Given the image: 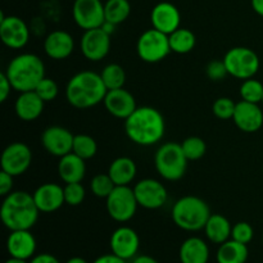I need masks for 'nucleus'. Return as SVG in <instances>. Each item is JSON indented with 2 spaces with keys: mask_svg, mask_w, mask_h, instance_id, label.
<instances>
[{
  "mask_svg": "<svg viewBox=\"0 0 263 263\" xmlns=\"http://www.w3.org/2000/svg\"><path fill=\"white\" fill-rule=\"evenodd\" d=\"M125 133L134 144L152 146L159 143L166 133L163 115L153 107H138L125 120Z\"/></svg>",
  "mask_w": 263,
  "mask_h": 263,
  "instance_id": "1",
  "label": "nucleus"
},
{
  "mask_svg": "<svg viewBox=\"0 0 263 263\" xmlns=\"http://www.w3.org/2000/svg\"><path fill=\"white\" fill-rule=\"evenodd\" d=\"M37 205L33 195L23 190H15L4 197L0 207V218L9 231L31 230L37 222Z\"/></svg>",
  "mask_w": 263,
  "mask_h": 263,
  "instance_id": "2",
  "label": "nucleus"
},
{
  "mask_svg": "<svg viewBox=\"0 0 263 263\" xmlns=\"http://www.w3.org/2000/svg\"><path fill=\"white\" fill-rule=\"evenodd\" d=\"M107 91L100 73L81 71L73 74L67 82L66 99L73 108L89 109L103 103Z\"/></svg>",
  "mask_w": 263,
  "mask_h": 263,
  "instance_id": "3",
  "label": "nucleus"
},
{
  "mask_svg": "<svg viewBox=\"0 0 263 263\" xmlns=\"http://www.w3.org/2000/svg\"><path fill=\"white\" fill-rule=\"evenodd\" d=\"M13 90L25 92L35 90L45 76V64L43 59L32 53H22L14 57L5 69Z\"/></svg>",
  "mask_w": 263,
  "mask_h": 263,
  "instance_id": "4",
  "label": "nucleus"
},
{
  "mask_svg": "<svg viewBox=\"0 0 263 263\" xmlns=\"http://www.w3.org/2000/svg\"><path fill=\"white\" fill-rule=\"evenodd\" d=\"M210 205L202 198L186 195L176 200L172 207V221L181 230L194 231L204 230L208 218L211 217Z\"/></svg>",
  "mask_w": 263,
  "mask_h": 263,
  "instance_id": "5",
  "label": "nucleus"
},
{
  "mask_svg": "<svg viewBox=\"0 0 263 263\" xmlns=\"http://www.w3.org/2000/svg\"><path fill=\"white\" fill-rule=\"evenodd\" d=\"M187 159L181 145L176 143H164L154 154V166L162 179L177 181L182 179L187 168Z\"/></svg>",
  "mask_w": 263,
  "mask_h": 263,
  "instance_id": "6",
  "label": "nucleus"
},
{
  "mask_svg": "<svg viewBox=\"0 0 263 263\" xmlns=\"http://www.w3.org/2000/svg\"><path fill=\"white\" fill-rule=\"evenodd\" d=\"M223 62L230 76L239 80L252 79L259 71L261 61L253 49L246 46H235L226 51Z\"/></svg>",
  "mask_w": 263,
  "mask_h": 263,
  "instance_id": "7",
  "label": "nucleus"
},
{
  "mask_svg": "<svg viewBox=\"0 0 263 263\" xmlns=\"http://www.w3.org/2000/svg\"><path fill=\"white\" fill-rule=\"evenodd\" d=\"M136 51H138L139 58L145 63L153 64L162 62L171 53L168 35L156 28H149L144 31L138 39Z\"/></svg>",
  "mask_w": 263,
  "mask_h": 263,
  "instance_id": "8",
  "label": "nucleus"
},
{
  "mask_svg": "<svg viewBox=\"0 0 263 263\" xmlns=\"http://www.w3.org/2000/svg\"><path fill=\"white\" fill-rule=\"evenodd\" d=\"M138 207L135 193L130 186H116L105 199V208L109 217L121 223L130 221L135 216Z\"/></svg>",
  "mask_w": 263,
  "mask_h": 263,
  "instance_id": "9",
  "label": "nucleus"
},
{
  "mask_svg": "<svg viewBox=\"0 0 263 263\" xmlns=\"http://www.w3.org/2000/svg\"><path fill=\"white\" fill-rule=\"evenodd\" d=\"M32 163V152L30 146L21 141L10 143L3 151L0 158V166L3 171L17 177L27 172Z\"/></svg>",
  "mask_w": 263,
  "mask_h": 263,
  "instance_id": "10",
  "label": "nucleus"
},
{
  "mask_svg": "<svg viewBox=\"0 0 263 263\" xmlns=\"http://www.w3.org/2000/svg\"><path fill=\"white\" fill-rule=\"evenodd\" d=\"M72 17L74 23L84 31L99 28L105 22L104 4L102 0H74Z\"/></svg>",
  "mask_w": 263,
  "mask_h": 263,
  "instance_id": "11",
  "label": "nucleus"
},
{
  "mask_svg": "<svg viewBox=\"0 0 263 263\" xmlns=\"http://www.w3.org/2000/svg\"><path fill=\"white\" fill-rule=\"evenodd\" d=\"M0 39L7 48L22 49L30 40V28L27 23L17 15H7L0 12Z\"/></svg>",
  "mask_w": 263,
  "mask_h": 263,
  "instance_id": "12",
  "label": "nucleus"
},
{
  "mask_svg": "<svg viewBox=\"0 0 263 263\" xmlns=\"http://www.w3.org/2000/svg\"><path fill=\"white\" fill-rule=\"evenodd\" d=\"M139 207L145 210H159L166 204L168 193L161 181L154 179H143L134 186Z\"/></svg>",
  "mask_w": 263,
  "mask_h": 263,
  "instance_id": "13",
  "label": "nucleus"
},
{
  "mask_svg": "<svg viewBox=\"0 0 263 263\" xmlns=\"http://www.w3.org/2000/svg\"><path fill=\"white\" fill-rule=\"evenodd\" d=\"M80 49L87 61L100 62L110 50V35L102 27L84 31L80 41Z\"/></svg>",
  "mask_w": 263,
  "mask_h": 263,
  "instance_id": "14",
  "label": "nucleus"
},
{
  "mask_svg": "<svg viewBox=\"0 0 263 263\" xmlns=\"http://www.w3.org/2000/svg\"><path fill=\"white\" fill-rule=\"evenodd\" d=\"M74 135L62 126H49L41 134V145L50 156L61 157L71 153L73 148Z\"/></svg>",
  "mask_w": 263,
  "mask_h": 263,
  "instance_id": "15",
  "label": "nucleus"
},
{
  "mask_svg": "<svg viewBox=\"0 0 263 263\" xmlns=\"http://www.w3.org/2000/svg\"><path fill=\"white\" fill-rule=\"evenodd\" d=\"M109 247L113 254L128 261L138 256L139 248H140V238L134 229L128 226H121L116 229L110 235Z\"/></svg>",
  "mask_w": 263,
  "mask_h": 263,
  "instance_id": "16",
  "label": "nucleus"
},
{
  "mask_svg": "<svg viewBox=\"0 0 263 263\" xmlns=\"http://www.w3.org/2000/svg\"><path fill=\"white\" fill-rule=\"evenodd\" d=\"M233 121L243 133H257L263 126V110L259 104L240 100L236 103Z\"/></svg>",
  "mask_w": 263,
  "mask_h": 263,
  "instance_id": "17",
  "label": "nucleus"
},
{
  "mask_svg": "<svg viewBox=\"0 0 263 263\" xmlns=\"http://www.w3.org/2000/svg\"><path fill=\"white\" fill-rule=\"evenodd\" d=\"M103 103H104L105 109L108 110L110 116L123 121L127 120L138 108L135 97L123 87L116 90H108Z\"/></svg>",
  "mask_w": 263,
  "mask_h": 263,
  "instance_id": "18",
  "label": "nucleus"
},
{
  "mask_svg": "<svg viewBox=\"0 0 263 263\" xmlns=\"http://www.w3.org/2000/svg\"><path fill=\"white\" fill-rule=\"evenodd\" d=\"M151 22L153 28L166 35H171L177 28H180L181 14L175 4L170 2H161L152 9Z\"/></svg>",
  "mask_w": 263,
  "mask_h": 263,
  "instance_id": "19",
  "label": "nucleus"
},
{
  "mask_svg": "<svg viewBox=\"0 0 263 263\" xmlns=\"http://www.w3.org/2000/svg\"><path fill=\"white\" fill-rule=\"evenodd\" d=\"M32 195L39 211L43 213H53L66 204L64 187L55 182H45L40 185Z\"/></svg>",
  "mask_w": 263,
  "mask_h": 263,
  "instance_id": "20",
  "label": "nucleus"
},
{
  "mask_svg": "<svg viewBox=\"0 0 263 263\" xmlns=\"http://www.w3.org/2000/svg\"><path fill=\"white\" fill-rule=\"evenodd\" d=\"M74 50V40L67 31H51L44 40V51L54 61L67 59Z\"/></svg>",
  "mask_w": 263,
  "mask_h": 263,
  "instance_id": "21",
  "label": "nucleus"
},
{
  "mask_svg": "<svg viewBox=\"0 0 263 263\" xmlns=\"http://www.w3.org/2000/svg\"><path fill=\"white\" fill-rule=\"evenodd\" d=\"M36 247V239L30 230L10 231L7 239V251L14 258L28 261L35 256Z\"/></svg>",
  "mask_w": 263,
  "mask_h": 263,
  "instance_id": "22",
  "label": "nucleus"
},
{
  "mask_svg": "<svg viewBox=\"0 0 263 263\" xmlns=\"http://www.w3.org/2000/svg\"><path fill=\"white\" fill-rule=\"evenodd\" d=\"M45 102L36 94L35 90L20 92L14 102V112L20 120L32 122L37 120L44 112Z\"/></svg>",
  "mask_w": 263,
  "mask_h": 263,
  "instance_id": "23",
  "label": "nucleus"
},
{
  "mask_svg": "<svg viewBox=\"0 0 263 263\" xmlns=\"http://www.w3.org/2000/svg\"><path fill=\"white\" fill-rule=\"evenodd\" d=\"M57 170H58L59 179L64 184L82 182L86 175V163H85V159L71 152L59 158Z\"/></svg>",
  "mask_w": 263,
  "mask_h": 263,
  "instance_id": "24",
  "label": "nucleus"
},
{
  "mask_svg": "<svg viewBox=\"0 0 263 263\" xmlns=\"http://www.w3.org/2000/svg\"><path fill=\"white\" fill-rule=\"evenodd\" d=\"M179 258L181 263H208L210 247L198 236L187 238L180 247Z\"/></svg>",
  "mask_w": 263,
  "mask_h": 263,
  "instance_id": "25",
  "label": "nucleus"
},
{
  "mask_svg": "<svg viewBox=\"0 0 263 263\" xmlns=\"http://www.w3.org/2000/svg\"><path fill=\"white\" fill-rule=\"evenodd\" d=\"M136 174H138V167L130 157H118L109 164L108 168V175L113 180L116 186H130L136 177Z\"/></svg>",
  "mask_w": 263,
  "mask_h": 263,
  "instance_id": "26",
  "label": "nucleus"
},
{
  "mask_svg": "<svg viewBox=\"0 0 263 263\" xmlns=\"http://www.w3.org/2000/svg\"><path fill=\"white\" fill-rule=\"evenodd\" d=\"M231 230L233 226L230 221L220 213H212L204 226V233L208 240L218 246L231 239Z\"/></svg>",
  "mask_w": 263,
  "mask_h": 263,
  "instance_id": "27",
  "label": "nucleus"
},
{
  "mask_svg": "<svg viewBox=\"0 0 263 263\" xmlns=\"http://www.w3.org/2000/svg\"><path fill=\"white\" fill-rule=\"evenodd\" d=\"M248 257V246L233 239L221 244L216 254L217 263H246Z\"/></svg>",
  "mask_w": 263,
  "mask_h": 263,
  "instance_id": "28",
  "label": "nucleus"
},
{
  "mask_svg": "<svg viewBox=\"0 0 263 263\" xmlns=\"http://www.w3.org/2000/svg\"><path fill=\"white\" fill-rule=\"evenodd\" d=\"M170 46L172 53L187 54L197 45V36L189 28L180 27L175 32L168 35Z\"/></svg>",
  "mask_w": 263,
  "mask_h": 263,
  "instance_id": "29",
  "label": "nucleus"
},
{
  "mask_svg": "<svg viewBox=\"0 0 263 263\" xmlns=\"http://www.w3.org/2000/svg\"><path fill=\"white\" fill-rule=\"evenodd\" d=\"M105 21L115 23L116 26L123 23L131 13V5L128 0H107L104 3Z\"/></svg>",
  "mask_w": 263,
  "mask_h": 263,
  "instance_id": "30",
  "label": "nucleus"
},
{
  "mask_svg": "<svg viewBox=\"0 0 263 263\" xmlns=\"http://www.w3.org/2000/svg\"><path fill=\"white\" fill-rule=\"evenodd\" d=\"M100 77H102L107 90H116L125 86L126 72L123 67L117 63L107 64L100 72Z\"/></svg>",
  "mask_w": 263,
  "mask_h": 263,
  "instance_id": "31",
  "label": "nucleus"
},
{
  "mask_svg": "<svg viewBox=\"0 0 263 263\" xmlns=\"http://www.w3.org/2000/svg\"><path fill=\"white\" fill-rule=\"evenodd\" d=\"M72 152L81 157L82 159L87 161V159H91L92 157L97 156L98 144L92 136L86 135V134H79V135H74Z\"/></svg>",
  "mask_w": 263,
  "mask_h": 263,
  "instance_id": "32",
  "label": "nucleus"
},
{
  "mask_svg": "<svg viewBox=\"0 0 263 263\" xmlns=\"http://www.w3.org/2000/svg\"><path fill=\"white\" fill-rule=\"evenodd\" d=\"M180 145H181V149L187 161H198V159L203 158L205 152H207L205 141L198 136H189L185 140H182Z\"/></svg>",
  "mask_w": 263,
  "mask_h": 263,
  "instance_id": "33",
  "label": "nucleus"
},
{
  "mask_svg": "<svg viewBox=\"0 0 263 263\" xmlns=\"http://www.w3.org/2000/svg\"><path fill=\"white\" fill-rule=\"evenodd\" d=\"M240 98L244 102L259 104L263 100V84L254 77L244 80L240 85Z\"/></svg>",
  "mask_w": 263,
  "mask_h": 263,
  "instance_id": "34",
  "label": "nucleus"
},
{
  "mask_svg": "<svg viewBox=\"0 0 263 263\" xmlns=\"http://www.w3.org/2000/svg\"><path fill=\"white\" fill-rule=\"evenodd\" d=\"M115 187L116 184L110 179L108 172L107 174L95 175L91 179V181H90V190L98 198H104V199H107Z\"/></svg>",
  "mask_w": 263,
  "mask_h": 263,
  "instance_id": "35",
  "label": "nucleus"
},
{
  "mask_svg": "<svg viewBox=\"0 0 263 263\" xmlns=\"http://www.w3.org/2000/svg\"><path fill=\"white\" fill-rule=\"evenodd\" d=\"M86 197V190L81 182H72L64 185V202L67 205L77 207L82 204Z\"/></svg>",
  "mask_w": 263,
  "mask_h": 263,
  "instance_id": "36",
  "label": "nucleus"
},
{
  "mask_svg": "<svg viewBox=\"0 0 263 263\" xmlns=\"http://www.w3.org/2000/svg\"><path fill=\"white\" fill-rule=\"evenodd\" d=\"M236 103L231 98H218L212 104V113L218 120H233Z\"/></svg>",
  "mask_w": 263,
  "mask_h": 263,
  "instance_id": "37",
  "label": "nucleus"
},
{
  "mask_svg": "<svg viewBox=\"0 0 263 263\" xmlns=\"http://www.w3.org/2000/svg\"><path fill=\"white\" fill-rule=\"evenodd\" d=\"M36 94L41 98L45 103L53 102L59 94V87L58 84L54 81L53 79H49V77H44L39 85L35 89Z\"/></svg>",
  "mask_w": 263,
  "mask_h": 263,
  "instance_id": "38",
  "label": "nucleus"
},
{
  "mask_svg": "<svg viewBox=\"0 0 263 263\" xmlns=\"http://www.w3.org/2000/svg\"><path fill=\"white\" fill-rule=\"evenodd\" d=\"M253 236L254 230L251 223L246 222V221H240V222L235 223L233 226V230H231V239L233 240H236L239 243L248 246L253 240Z\"/></svg>",
  "mask_w": 263,
  "mask_h": 263,
  "instance_id": "39",
  "label": "nucleus"
},
{
  "mask_svg": "<svg viewBox=\"0 0 263 263\" xmlns=\"http://www.w3.org/2000/svg\"><path fill=\"white\" fill-rule=\"evenodd\" d=\"M205 73H207L208 79H210L211 81L218 82L222 81V80L228 76L229 72L228 68H226L223 59L222 61H216L215 59V61H211L210 63L207 64V67H205Z\"/></svg>",
  "mask_w": 263,
  "mask_h": 263,
  "instance_id": "40",
  "label": "nucleus"
},
{
  "mask_svg": "<svg viewBox=\"0 0 263 263\" xmlns=\"http://www.w3.org/2000/svg\"><path fill=\"white\" fill-rule=\"evenodd\" d=\"M13 179L14 176L2 170L0 172V195L2 197H7L13 192Z\"/></svg>",
  "mask_w": 263,
  "mask_h": 263,
  "instance_id": "41",
  "label": "nucleus"
},
{
  "mask_svg": "<svg viewBox=\"0 0 263 263\" xmlns=\"http://www.w3.org/2000/svg\"><path fill=\"white\" fill-rule=\"evenodd\" d=\"M12 90L13 86L12 84H10L9 80H8L7 74H5V72H2V73H0V102H7Z\"/></svg>",
  "mask_w": 263,
  "mask_h": 263,
  "instance_id": "42",
  "label": "nucleus"
},
{
  "mask_svg": "<svg viewBox=\"0 0 263 263\" xmlns=\"http://www.w3.org/2000/svg\"><path fill=\"white\" fill-rule=\"evenodd\" d=\"M30 263H61L57 257H54L53 254L49 253H41L36 254L32 258L30 259Z\"/></svg>",
  "mask_w": 263,
  "mask_h": 263,
  "instance_id": "43",
  "label": "nucleus"
},
{
  "mask_svg": "<svg viewBox=\"0 0 263 263\" xmlns=\"http://www.w3.org/2000/svg\"><path fill=\"white\" fill-rule=\"evenodd\" d=\"M92 263H127L126 259L120 258L116 254L110 253V254H103V256L98 257Z\"/></svg>",
  "mask_w": 263,
  "mask_h": 263,
  "instance_id": "44",
  "label": "nucleus"
},
{
  "mask_svg": "<svg viewBox=\"0 0 263 263\" xmlns=\"http://www.w3.org/2000/svg\"><path fill=\"white\" fill-rule=\"evenodd\" d=\"M131 263H159L154 257L146 256V254H143V256H136L135 258L131 261Z\"/></svg>",
  "mask_w": 263,
  "mask_h": 263,
  "instance_id": "45",
  "label": "nucleus"
},
{
  "mask_svg": "<svg viewBox=\"0 0 263 263\" xmlns=\"http://www.w3.org/2000/svg\"><path fill=\"white\" fill-rule=\"evenodd\" d=\"M252 9L263 18V0H251Z\"/></svg>",
  "mask_w": 263,
  "mask_h": 263,
  "instance_id": "46",
  "label": "nucleus"
},
{
  "mask_svg": "<svg viewBox=\"0 0 263 263\" xmlns=\"http://www.w3.org/2000/svg\"><path fill=\"white\" fill-rule=\"evenodd\" d=\"M102 28L105 31V32L109 33V35L112 36V33L116 31V25L115 23H110V22H108V21H105V22L103 23Z\"/></svg>",
  "mask_w": 263,
  "mask_h": 263,
  "instance_id": "47",
  "label": "nucleus"
},
{
  "mask_svg": "<svg viewBox=\"0 0 263 263\" xmlns=\"http://www.w3.org/2000/svg\"><path fill=\"white\" fill-rule=\"evenodd\" d=\"M66 263H89L85 258L82 257H72V258L67 259Z\"/></svg>",
  "mask_w": 263,
  "mask_h": 263,
  "instance_id": "48",
  "label": "nucleus"
},
{
  "mask_svg": "<svg viewBox=\"0 0 263 263\" xmlns=\"http://www.w3.org/2000/svg\"><path fill=\"white\" fill-rule=\"evenodd\" d=\"M4 263H30L26 259H21V258H14V257H10L9 259H7Z\"/></svg>",
  "mask_w": 263,
  "mask_h": 263,
  "instance_id": "49",
  "label": "nucleus"
},
{
  "mask_svg": "<svg viewBox=\"0 0 263 263\" xmlns=\"http://www.w3.org/2000/svg\"><path fill=\"white\" fill-rule=\"evenodd\" d=\"M262 241H263V233H262Z\"/></svg>",
  "mask_w": 263,
  "mask_h": 263,
  "instance_id": "50",
  "label": "nucleus"
},
{
  "mask_svg": "<svg viewBox=\"0 0 263 263\" xmlns=\"http://www.w3.org/2000/svg\"><path fill=\"white\" fill-rule=\"evenodd\" d=\"M262 172H263V166H262Z\"/></svg>",
  "mask_w": 263,
  "mask_h": 263,
  "instance_id": "51",
  "label": "nucleus"
},
{
  "mask_svg": "<svg viewBox=\"0 0 263 263\" xmlns=\"http://www.w3.org/2000/svg\"><path fill=\"white\" fill-rule=\"evenodd\" d=\"M262 104H263V100H262Z\"/></svg>",
  "mask_w": 263,
  "mask_h": 263,
  "instance_id": "52",
  "label": "nucleus"
}]
</instances>
